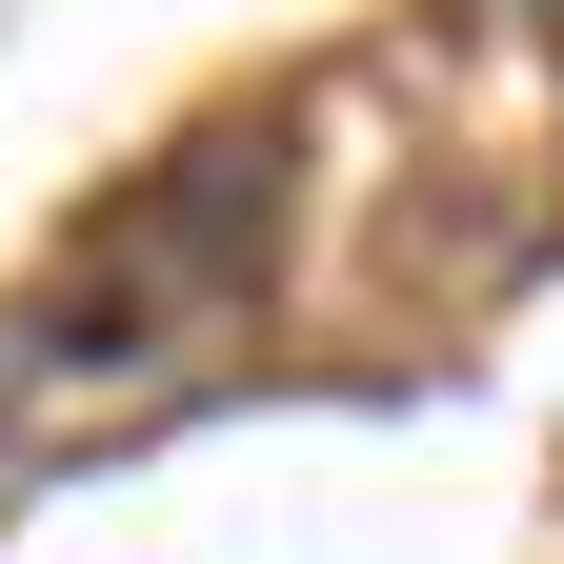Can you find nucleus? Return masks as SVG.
<instances>
[{"label": "nucleus", "instance_id": "nucleus-1", "mask_svg": "<svg viewBox=\"0 0 564 564\" xmlns=\"http://www.w3.org/2000/svg\"><path fill=\"white\" fill-rule=\"evenodd\" d=\"M262 223H282V121H223V141H182L162 182H121L82 223V282H61L21 343L41 364H141V343H182L202 303L262 282Z\"/></svg>", "mask_w": 564, "mask_h": 564}]
</instances>
